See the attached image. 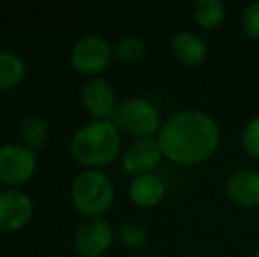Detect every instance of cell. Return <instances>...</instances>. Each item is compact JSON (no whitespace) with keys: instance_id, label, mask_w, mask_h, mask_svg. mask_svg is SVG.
I'll use <instances>...</instances> for the list:
<instances>
[{"instance_id":"obj_1","label":"cell","mask_w":259,"mask_h":257,"mask_svg":"<svg viewBox=\"0 0 259 257\" xmlns=\"http://www.w3.org/2000/svg\"><path fill=\"white\" fill-rule=\"evenodd\" d=\"M157 141L164 157L178 166L208 161L221 144V127L201 110H182L162 122Z\"/></svg>"},{"instance_id":"obj_2","label":"cell","mask_w":259,"mask_h":257,"mask_svg":"<svg viewBox=\"0 0 259 257\" xmlns=\"http://www.w3.org/2000/svg\"><path fill=\"white\" fill-rule=\"evenodd\" d=\"M122 150L118 125L113 120H90L74 132L71 153L87 168H103L113 162Z\"/></svg>"},{"instance_id":"obj_3","label":"cell","mask_w":259,"mask_h":257,"mask_svg":"<svg viewBox=\"0 0 259 257\" xmlns=\"http://www.w3.org/2000/svg\"><path fill=\"white\" fill-rule=\"evenodd\" d=\"M71 199L79 213L90 219L101 217L115 201L113 180L101 169H85L72 182Z\"/></svg>"},{"instance_id":"obj_4","label":"cell","mask_w":259,"mask_h":257,"mask_svg":"<svg viewBox=\"0 0 259 257\" xmlns=\"http://www.w3.org/2000/svg\"><path fill=\"white\" fill-rule=\"evenodd\" d=\"M115 124L136 139L154 137L162 127L160 113L154 102L140 95L123 99L115 111Z\"/></svg>"},{"instance_id":"obj_5","label":"cell","mask_w":259,"mask_h":257,"mask_svg":"<svg viewBox=\"0 0 259 257\" xmlns=\"http://www.w3.org/2000/svg\"><path fill=\"white\" fill-rule=\"evenodd\" d=\"M37 168V153L23 143L0 144V183L16 187L30 180Z\"/></svg>"},{"instance_id":"obj_6","label":"cell","mask_w":259,"mask_h":257,"mask_svg":"<svg viewBox=\"0 0 259 257\" xmlns=\"http://www.w3.org/2000/svg\"><path fill=\"white\" fill-rule=\"evenodd\" d=\"M113 48L108 39L99 34L83 35L81 39L72 44L71 49V64L76 71L83 74L97 76L109 65L113 59Z\"/></svg>"},{"instance_id":"obj_7","label":"cell","mask_w":259,"mask_h":257,"mask_svg":"<svg viewBox=\"0 0 259 257\" xmlns=\"http://www.w3.org/2000/svg\"><path fill=\"white\" fill-rule=\"evenodd\" d=\"M116 233L111 222L103 217L89 219L76 229L74 233V250L81 257H99L113 245Z\"/></svg>"},{"instance_id":"obj_8","label":"cell","mask_w":259,"mask_h":257,"mask_svg":"<svg viewBox=\"0 0 259 257\" xmlns=\"http://www.w3.org/2000/svg\"><path fill=\"white\" fill-rule=\"evenodd\" d=\"M34 215V201L25 190L0 189V231H20Z\"/></svg>"},{"instance_id":"obj_9","label":"cell","mask_w":259,"mask_h":257,"mask_svg":"<svg viewBox=\"0 0 259 257\" xmlns=\"http://www.w3.org/2000/svg\"><path fill=\"white\" fill-rule=\"evenodd\" d=\"M81 102L85 110L94 117V120H109L116 111V93L113 85L103 76H94L87 79L81 86Z\"/></svg>"},{"instance_id":"obj_10","label":"cell","mask_w":259,"mask_h":257,"mask_svg":"<svg viewBox=\"0 0 259 257\" xmlns=\"http://www.w3.org/2000/svg\"><path fill=\"white\" fill-rule=\"evenodd\" d=\"M164 153L157 137H143L134 139L122 153V166L129 175L140 176L147 173H154L160 164Z\"/></svg>"},{"instance_id":"obj_11","label":"cell","mask_w":259,"mask_h":257,"mask_svg":"<svg viewBox=\"0 0 259 257\" xmlns=\"http://www.w3.org/2000/svg\"><path fill=\"white\" fill-rule=\"evenodd\" d=\"M224 192L231 202L242 208L259 206V173L254 169H238L224 182Z\"/></svg>"},{"instance_id":"obj_12","label":"cell","mask_w":259,"mask_h":257,"mask_svg":"<svg viewBox=\"0 0 259 257\" xmlns=\"http://www.w3.org/2000/svg\"><path fill=\"white\" fill-rule=\"evenodd\" d=\"M171 52L180 64L187 67H196L203 64L208 55L206 41L192 30H180L171 37Z\"/></svg>"},{"instance_id":"obj_13","label":"cell","mask_w":259,"mask_h":257,"mask_svg":"<svg viewBox=\"0 0 259 257\" xmlns=\"http://www.w3.org/2000/svg\"><path fill=\"white\" fill-rule=\"evenodd\" d=\"M166 183L155 173L134 176L129 183V197L141 208H154L166 197Z\"/></svg>"},{"instance_id":"obj_14","label":"cell","mask_w":259,"mask_h":257,"mask_svg":"<svg viewBox=\"0 0 259 257\" xmlns=\"http://www.w3.org/2000/svg\"><path fill=\"white\" fill-rule=\"evenodd\" d=\"M25 60L11 49H0V92L18 86L25 79Z\"/></svg>"},{"instance_id":"obj_15","label":"cell","mask_w":259,"mask_h":257,"mask_svg":"<svg viewBox=\"0 0 259 257\" xmlns=\"http://www.w3.org/2000/svg\"><path fill=\"white\" fill-rule=\"evenodd\" d=\"M20 136L23 139V144H27L32 150H37L48 143L52 132H50V125L45 118L39 115H30L21 122Z\"/></svg>"},{"instance_id":"obj_16","label":"cell","mask_w":259,"mask_h":257,"mask_svg":"<svg viewBox=\"0 0 259 257\" xmlns=\"http://www.w3.org/2000/svg\"><path fill=\"white\" fill-rule=\"evenodd\" d=\"M196 23L206 30L221 27L226 18V4L222 0H198L192 9Z\"/></svg>"},{"instance_id":"obj_17","label":"cell","mask_w":259,"mask_h":257,"mask_svg":"<svg viewBox=\"0 0 259 257\" xmlns=\"http://www.w3.org/2000/svg\"><path fill=\"white\" fill-rule=\"evenodd\" d=\"M115 57L123 64H136L145 59L147 55V46H145L143 39L138 35H125L122 37L116 46L113 48Z\"/></svg>"},{"instance_id":"obj_18","label":"cell","mask_w":259,"mask_h":257,"mask_svg":"<svg viewBox=\"0 0 259 257\" xmlns=\"http://www.w3.org/2000/svg\"><path fill=\"white\" fill-rule=\"evenodd\" d=\"M116 238L129 248H141L148 243V231L140 222H125L118 227Z\"/></svg>"},{"instance_id":"obj_19","label":"cell","mask_w":259,"mask_h":257,"mask_svg":"<svg viewBox=\"0 0 259 257\" xmlns=\"http://www.w3.org/2000/svg\"><path fill=\"white\" fill-rule=\"evenodd\" d=\"M242 146L250 157L259 159V115L250 118L243 127Z\"/></svg>"},{"instance_id":"obj_20","label":"cell","mask_w":259,"mask_h":257,"mask_svg":"<svg viewBox=\"0 0 259 257\" xmlns=\"http://www.w3.org/2000/svg\"><path fill=\"white\" fill-rule=\"evenodd\" d=\"M242 28L247 37L259 41V0L250 2L243 9L242 14Z\"/></svg>"},{"instance_id":"obj_21","label":"cell","mask_w":259,"mask_h":257,"mask_svg":"<svg viewBox=\"0 0 259 257\" xmlns=\"http://www.w3.org/2000/svg\"><path fill=\"white\" fill-rule=\"evenodd\" d=\"M252 257H259V248H257L256 252H254V254H252Z\"/></svg>"}]
</instances>
